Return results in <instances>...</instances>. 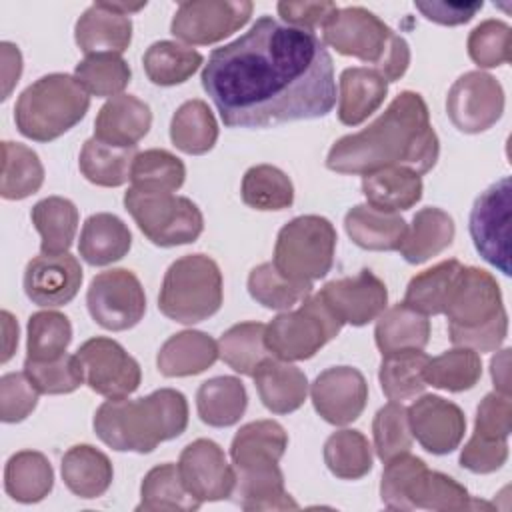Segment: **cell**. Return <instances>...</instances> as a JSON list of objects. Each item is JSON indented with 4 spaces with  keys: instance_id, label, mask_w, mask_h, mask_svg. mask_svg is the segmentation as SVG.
I'll return each mask as SVG.
<instances>
[{
    "instance_id": "obj_1",
    "label": "cell",
    "mask_w": 512,
    "mask_h": 512,
    "mask_svg": "<svg viewBox=\"0 0 512 512\" xmlns=\"http://www.w3.org/2000/svg\"><path fill=\"white\" fill-rule=\"evenodd\" d=\"M200 80L228 128L314 120L336 104L326 44L272 16H260L240 38L212 50Z\"/></svg>"
},
{
    "instance_id": "obj_2",
    "label": "cell",
    "mask_w": 512,
    "mask_h": 512,
    "mask_svg": "<svg viewBox=\"0 0 512 512\" xmlns=\"http://www.w3.org/2000/svg\"><path fill=\"white\" fill-rule=\"evenodd\" d=\"M438 154L440 142L424 98L404 90L368 128L336 140L326 156V166L332 172L362 176L386 166H404L426 174L434 168Z\"/></svg>"
},
{
    "instance_id": "obj_3",
    "label": "cell",
    "mask_w": 512,
    "mask_h": 512,
    "mask_svg": "<svg viewBox=\"0 0 512 512\" xmlns=\"http://www.w3.org/2000/svg\"><path fill=\"white\" fill-rule=\"evenodd\" d=\"M188 426L186 396L160 388L136 400L108 398L94 414L96 436L118 452L148 454L160 442L178 438Z\"/></svg>"
},
{
    "instance_id": "obj_4",
    "label": "cell",
    "mask_w": 512,
    "mask_h": 512,
    "mask_svg": "<svg viewBox=\"0 0 512 512\" xmlns=\"http://www.w3.org/2000/svg\"><path fill=\"white\" fill-rule=\"evenodd\" d=\"M448 334L454 346L494 352L508 334V314L496 278L476 266H464L446 304Z\"/></svg>"
},
{
    "instance_id": "obj_5",
    "label": "cell",
    "mask_w": 512,
    "mask_h": 512,
    "mask_svg": "<svg viewBox=\"0 0 512 512\" xmlns=\"http://www.w3.org/2000/svg\"><path fill=\"white\" fill-rule=\"evenodd\" d=\"M322 30L324 44L342 56L372 64L386 82L400 80L408 70V42L362 6L338 8Z\"/></svg>"
},
{
    "instance_id": "obj_6",
    "label": "cell",
    "mask_w": 512,
    "mask_h": 512,
    "mask_svg": "<svg viewBox=\"0 0 512 512\" xmlns=\"http://www.w3.org/2000/svg\"><path fill=\"white\" fill-rule=\"evenodd\" d=\"M384 464L380 498L390 510L460 512L492 508L488 502L474 500L452 476L430 470L422 458L410 452L394 456Z\"/></svg>"
},
{
    "instance_id": "obj_7",
    "label": "cell",
    "mask_w": 512,
    "mask_h": 512,
    "mask_svg": "<svg viewBox=\"0 0 512 512\" xmlns=\"http://www.w3.org/2000/svg\"><path fill=\"white\" fill-rule=\"evenodd\" d=\"M90 94L70 74L54 72L32 82L14 106L16 128L36 142H50L74 128L88 112Z\"/></svg>"
},
{
    "instance_id": "obj_8",
    "label": "cell",
    "mask_w": 512,
    "mask_h": 512,
    "mask_svg": "<svg viewBox=\"0 0 512 512\" xmlns=\"http://www.w3.org/2000/svg\"><path fill=\"white\" fill-rule=\"evenodd\" d=\"M222 306V272L206 254H188L172 262L164 274L158 308L180 324H196Z\"/></svg>"
},
{
    "instance_id": "obj_9",
    "label": "cell",
    "mask_w": 512,
    "mask_h": 512,
    "mask_svg": "<svg viewBox=\"0 0 512 512\" xmlns=\"http://www.w3.org/2000/svg\"><path fill=\"white\" fill-rule=\"evenodd\" d=\"M336 240V230L328 218L316 214L298 216L280 228L272 264L286 278L312 284L330 272Z\"/></svg>"
},
{
    "instance_id": "obj_10",
    "label": "cell",
    "mask_w": 512,
    "mask_h": 512,
    "mask_svg": "<svg viewBox=\"0 0 512 512\" xmlns=\"http://www.w3.org/2000/svg\"><path fill=\"white\" fill-rule=\"evenodd\" d=\"M342 326L344 322L316 292L306 296L296 310H286L272 318V322L266 324L264 342L270 354L280 360H308L336 338Z\"/></svg>"
},
{
    "instance_id": "obj_11",
    "label": "cell",
    "mask_w": 512,
    "mask_h": 512,
    "mask_svg": "<svg viewBox=\"0 0 512 512\" xmlns=\"http://www.w3.org/2000/svg\"><path fill=\"white\" fill-rule=\"evenodd\" d=\"M124 206L140 232L162 248L190 244L204 230L200 208L174 192H148L130 186L124 194Z\"/></svg>"
},
{
    "instance_id": "obj_12",
    "label": "cell",
    "mask_w": 512,
    "mask_h": 512,
    "mask_svg": "<svg viewBox=\"0 0 512 512\" xmlns=\"http://www.w3.org/2000/svg\"><path fill=\"white\" fill-rule=\"evenodd\" d=\"M92 320L112 332L136 326L146 312V296L138 276L126 268H112L92 278L86 292Z\"/></svg>"
},
{
    "instance_id": "obj_13",
    "label": "cell",
    "mask_w": 512,
    "mask_h": 512,
    "mask_svg": "<svg viewBox=\"0 0 512 512\" xmlns=\"http://www.w3.org/2000/svg\"><path fill=\"white\" fill-rule=\"evenodd\" d=\"M510 178L488 186L470 212V236L480 256L510 276Z\"/></svg>"
},
{
    "instance_id": "obj_14",
    "label": "cell",
    "mask_w": 512,
    "mask_h": 512,
    "mask_svg": "<svg viewBox=\"0 0 512 512\" xmlns=\"http://www.w3.org/2000/svg\"><path fill=\"white\" fill-rule=\"evenodd\" d=\"M254 4L248 0H190L180 2L170 32L194 46L224 40L240 30L252 16Z\"/></svg>"
},
{
    "instance_id": "obj_15",
    "label": "cell",
    "mask_w": 512,
    "mask_h": 512,
    "mask_svg": "<svg viewBox=\"0 0 512 512\" xmlns=\"http://www.w3.org/2000/svg\"><path fill=\"white\" fill-rule=\"evenodd\" d=\"M446 112L464 134H480L492 128L504 112L502 84L482 70L462 74L446 96Z\"/></svg>"
},
{
    "instance_id": "obj_16",
    "label": "cell",
    "mask_w": 512,
    "mask_h": 512,
    "mask_svg": "<svg viewBox=\"0 0 512 512\" xmlns=\"http://www.w3.org/2000/svg\"><path fill=\"white\" fill-rule=\"evenodd\" d=\"M76 356L84 368V382L104 398H126L142 380L140 364L112 338L86 340Z\"/></svg>"
},
{
    "instance_id": "obj_17",
    "label": "cell",
    "mask_w": 512,
    "mask_h": 512,
    "mask_svg": "<svg viewBox=\"0 0 512 512\" xmlns=\"http://www.w3.org/2000/svg\"><path fill=\"white\" fill-rule=\"evenodd\" d=\"M184 486L200 502L230 498L236 484L234 466L228 464L224 450L208 438L190 442L178 460Z\"/></svg>"
},
{
    "instance_id": "obj_18",
    "label": "cell",
    "mask_w": 512,
    "mask_h": 512,
    "mask_svg": "<svg viewBox=\"0 0 512 512\" xmlns=\"http://www.w3.org/2000/svg\"><path fill=\"white\" fill-rule=\"evenodd\" d=\"M310 396L322 420L334 426H346L364 412L368 384L358 368L332 366L316 376Z\"/></svg>"
},
{
    "instance_id": "obj_19",
    "label": "cell",
    "mask_w": 512,
    "mask_h": 512,
    "mask_svg": "<svg viewBox=\"0 0 512 512\" xmlns=\"http://www.w3.org/2000/svg\"><path fill=\"white\" fill-rule=\"evenodd\" d=\"M408 422L412 438L436 456L454 452L466 432V418L460 406L436 394L416 398L408 408Z\"/></svg>"
},
{
    "instance_id": "obj_20",
    "label": "cell",
    "mask_w": 512,
    "mask_h": 512,
    "mask_svg": "<svg viewBox=\"0 0 512 512\" xmlns=\"http://www.w3.org/2000/svg\"><path fill=\"white\" fill-rule=\"evenodd\" d=\"M318 294L344 324L352 326L376 320L388 304L386 284L368 268L354 276L330 280Z\"/></svg>"
},
{
    "instance_id": "obj_21",
    "label": "cell",
    "mask_w": 512,
    "mask_h": 512,
    "mask_svg": "<svg viewBox=\"0 0 512 512\" xmlns=\"http://www.w3.org/2000/svg\"><path fill=\"white\" fill-rule=\"evenodd\" d=\"M26 296L44 308L68 304L80 290L82 266L70 252L40 254L24 268Z\"/></svg>"
},
{
    "instance_id": "obj_22",
    "label": "cell",
    "mask_w": 512,
    "mask_h": 512,
    "mask_svg": "<svg viewBox=\"0 0 512 512\" xmlns=\"http://www.w3.org/2000/svg\"><path fill=\"white\" fill-rule=\"evenodd\" d=\"M74 38L86 56L122 54L132 42V20L112 10L108 2H96L78 18Z\"/></svg>"
},
{
    "instance_id": "obj_23",
    "label": "cell",
    "mask_w": 512,
    "mask_h": 512,
    "mask_svg": "<svg viewBox=\"0 0 512 512\" xmlns=\"http://www.w3.org/2000/svg\"><path fill=\"white\" fill-rule=\"evenodd\" d=\"M150 126V106L132 94H118L100 108L94 120V138L112 146L132 148L148 134Z\"/></svg>"
},
{
    "instance_id": "obj_24",
    "label": "cell",
    "mask_w": 512,
    "mask_h": 512,
    "mask_svg": "<svg viewBox=\"0 0 512 512\" xmlns=\"http://www.w3.org/2000/svg\"><path fill=\"white\" fill-rule=\"evenodd\" d=\"M254 384L262 404L274 414H290L298 410L308 396V378L306 374L276 356L264 358L254 374Z\"/></svg>"
},
{
    "instance_id": "obj_25",
    "label": "cell",
    "mask_w": 512,
    "mask_h": 512,
    "mask_svg": "<svg viewBox=\"0 0 512 512\" xmlns=\"http://www.w3.org/2000/svg\"><path fill=\"white\" fill-rule=\"evenodd\" d=\"M288 448V434L276 420H256L240 426L230 444L234 470L266 468L280 462Z\"/></svg>"
},
{
    "instance_id": "obj_26",
    "label": "cell",
    "mask_w": 512,
    "mask_h": 512,
    "mask_svg": "<svg viewBox=\"0 0 512 512\" xmlns=\"http://www.w3.org/2000/svg\"><path fill=\"white\" fill-rule=\"evenodd\" d=\"M344 228L356 246L374 252H390L400 248L408 224L398 212L380 210L366 202L346 212Z\"/></svg>"
},
{
    "instance_id": "obj_27",
    "label": "cell",
    "mask_w": 512,
    "mask_h": 512,
    "mask_svg": "<svg viewBox=\"0 0 512 512\" xmlns=\"http://www.w3.org/2000/svg\"><path fill=\"white\" fill-rule=\"evenodd\" d=\"M218 360V342L200 330H182L158 350L156 366L162 376H194Z\"/></svg>"
},
{
    "instance_id": "obj_28",
    "label": "cell",
    "mask_w": 512,
    "mask_h": 512,
    "mask_svg": "<svg viewBox=\"0 0 512 512\" xmlns=\"http://www.w3.org/2000/svg\"><path fill=\"white\" fill-rule=\"evenodd\" d=\"M338 120L346 126H358L372 116L388 94V82L374 68H346L340 74Z\"/></svg>"
},
{
    "instance_id": "obj_29",
    "label": "cell",
    "mask_w": 512,
    "mask_h": 512,
    "mask_svg": "<svg viewBox=\"0 0 512 512\" xmlns=\"http://www.w3.org/2000/svg\"><path fill=\"white\" fill-rule=\"evenodd\" d=\"M132 246V234L128 226L110 212H98L86 218L78 252L90 266H108L122 260Z\"/></svg>"
},
{
    "instance_id": "obj_30",
    "label": "cell",
    "mask_w": 512,
    "mask_h": 512,
    "mask_svg": "<svg viewBox=\"0 0 512 512\" xmlns=\"http://www.w3.org/2000/svg\"><path fill=\"white\" fill-rule=\"evenodd\" d=\"M454 234L456 226L452 216L442 208L428 206L414 214L398 252L408 264H422L446 250Z\"/></svg>"
},
{
    "instance_id": "obj_31",
    "label": "cell",
    "mask_w": 512,
    "mask_h": 512,
    "mask_svg": "<svg viewBox=\"0 0 512 512\" xmlns=\"http://www.w3.org/2000/svg\"><path fill=\"white\" fill-rule=\"evenodd\" d=\"M60 470L68 490L86 500L102 496L114 478L110 458L90 444L72 446L64 454Z\"/></svg>"
},
{
    "instance_id": "obj_32",
    "label": "cell",
    "mask_w": 512,
    "mask_h": 512,
    "mask_svg": "<svg viewBox=\"0 0 512 512\" xmlns=\"http://www.w3.org/2000/svg\"><path fill=\"white\" fill-rule=\"evenodd\" d=\"M362 192L380 210H410L422 198V178L410 168L386 166L362 176Z\"/></svg>"
},
{
    "instance_id": "obj_33",
    "label": "cell",
    "mask_w": 512,
    "mask_h": 512,
    "mask_svg": "<svg viewBox=\"0 0 512 512\" xmlns=\"http://www.w3.org/2000/svg\"><path fill=\"white\" fill-rule=\"evenodd\" d=\"M374 340L382 354L398 350H424L430 340V320L426 314L398 302L378 316Z\"/></svg>"
},
{
    "instance_id": "obj_34",
    "label": "cell",
    "mask_w": 512,
    "mask_h": 512,
    "mask_svg": "<svg viewBox=\"0 0 512 512\" xmlns=\"http://www.w3.org/2000/svg\"><path fill=\"white\" fill-rule=\"evenodd\" d=\"M232 496L244 510H296V500L284 488V474L278 464L266 468L234 470Z\"/></svg>"
},
{
    "instance_id": "obj_35",
    "label": "cell",
    "mask_w": 512,
    "mask_h": 512,
    "mask_svg": "<svg viewBox=\"0 0 512 512\" xmlns=\"http://www.w3.org/2000/svg\"><path fill=\"white\" fill-rule=\"evenodd\" d=\"M54 486V470L48 458L36 450L12 454L4 468L6 494L22 504L44 500Z\"/></svg>"
},
{
    "instance_id": "obj_36",
    "label": "cell",
    "mask_w": 512,
    "mask_h": 512,
    "mask_svg": "<svg viewBox=\"0 0 512 512\" xmlns=\"http://www.w3.org/2000/svg\"><path fill=\"white\" fill-rule=\"evenodd\" d=\"M248 406L244 384L236 376H216L200 384L196 410L204 424L226 428L236 424Z\"/></svg>"
},
{
    "instance_id": "obj_37",
    "label": "cell",
    "mask_w": 512,
    "mask_h": 512,
    "mask_svg": "<svg viewBox=\"0 0 512 512\" xmlns=\"http://www.w3.org/2000/svg\"><path fill=\"white\" fill-rule=\"evenodd\" d=\"M138 156L136 146L120 148L98 138H88L80 150V172L84 178L96 186L116 188L130 180L132 164Z\"/></svg>"
},
{
    "instance_id": "obj_38",
    "label": "cell",
    "mask_w": 512,
    "mask_h": 512,
    "mask_svg": "<svg viewBox=\"0 0 512 512\" xmlns=\"http://www.w3.org/2000/svg\"><path fill=\"white\" fill-rule=\"evenodd\" d=\"M32 224L40 234L42 254H64L70 250L78 228V208L62 196H48L32 206Z\"/></svg>"
},
{
    "instance_id": "obj_39",
    "label": "cell",
    "mask_w": 512,
    "mask_h": 512,
    "mask_svg": "<svg viewBox=\"0 0 512 512\" xmlns=\"http://www.w3.org/2000/svg\"><path fill=\"white\" fill-rule=\"evenodd\" d=\"M462 268L464 264L452 258V260H442L436 266L416 274L406 286L404 304H408L410 308L426 316L444 314Z\"/></svg>"
},
{
    "instance_id": "obj_40",
    "label": "cell",
    "mask_w": 512,
    "mask_h": 512,
    "mask_svg": "<svg viewBox=\"0 0 512 512\" xmlns=\"http://www.w3.org/2000/svg\"><path fill=\"white\" fill-rule=\"evenodd\" d=\"M200 500L188 492L178 464L166 462L148 470L140 486V504L136 510L190 512L200 508Z\"/></svg>"
},
{
    "instance_id": "obj_41",
    "label": "cell",
    "mask_w": 512,
    "mask_h": 512,
    "mask_svg": "<svg viewBox=\"0 0 512 512\" xmlns=\"http://www.w3.org/2000/svg\"><path fill=\"white\" fill-rule=\"evenodd\" d=\"M428 356L422 350H398L382 354L378 380L382 392L392 402H402L420 396L426 390L424 370Z\"/></svg>"
},
{
    "instance_id": "obj_42",
    "label": "cell",
    "mask_w": 512,
    "mask_h": 512,
    "mask_svg": "<svg viewBox=\"0 0 512 512\" xmlns=\"http://www.w3.org/2000/svg\"><path fill=\"white\" fill-rule=\"evenodd\" d=\"M170 140L184 154L210 152L218 140V124L210 106L198 98L184 102L172 116Z\"/></svg>"
},
{
    "instance_id": "obj_43",
    "label": "cell",
    "mask_w": 512,
    "mask_h": 512,
    "mask_svg": "<svg viewBox=\"0 0 512 512\" xmlns=\"http://www.w3.org/2000/svg\"><path fill=\"white\" fill-rule=\"evenodd\" d=\"M202 62L204 58L198 50L176 40L154 42L142 58L148 80L158 86H176L186 82Z\"/></svg>"
},
{
    "instance_id": "obj_44",
    "label": "cell",
    "mask_w": 512,
    "mask_h": 512,
    "mask_svg": "<svg viewBox=\"0 0 512 512\" xmlns=\"http://www.w3.org/2000/svg\"><path fill=\"white\" fill-rule=\"evenodd\" d=\"M44 182V166L38 154L18 142H2L0 194L6 200H22L38 192Z\"/></svg>"
},
{
    "instance_id": "obj_45",
    "label": "cell",
    "mask_w": 512,
    "mask_h": 512,
    "mask_svg": "<svg viewBox=\"0 0 512 512\" xmlns=\"http://www.w3.org/2000/svg\"><path fill=\"white\" fill-rule=\"evenodd\" d=\"M242 202L254 210L270 212L290 208L294 202L292 180L276 166L258 164L246 170L240 186Z\"/></svg>"
},
{
    "instance_id": "obj_46",
    "label": "cell",
    "mask_w": 512,
    "mask_h": 512,
    "mask_svg": "<svg viewBox=\"0 0 512 512\" xmlns=\"http://www.w3.org/2000/svg\"><path fill=\"white\" fill-rule=\"evenodd\" d=\"M266 324L240 322L230 326L218 340V356L238 374L252 376L256 366L272 356L264 342Z\"/></svg>"
},
{
    "instance_id": "obj_47",
    "label": "cell",
    "mask_w": 512,
    "mask_h": 512,
    "mask_svg": "<svg viewBox=\"0 0 512 512\" xmlns=\"http://www.w3.org/2000/svg\"><path fill=\"white\" fill-rule=\"evenodd\" d=\"M482 376V360L480 354L472 348L456 346L452 350L442 352L436 358H430L424 370L426 384L448 390V392H464L478 384Z\"/></svg>"
},
{
    "instance_id": "obj_48",
    "label": "cell",
    "mask_w": 512,
    "mask_h": 512,
    "mask_svg": "<svg viewBox=\"0 0 512 512\" xmlns=\"http://www.w3.org/2000/svg\"><path fill=\"white\" fill-rule=\"evenodd\" d=\"M328 470L342 480H358L372 470V446L358 430H338L324 444Z\"/></svg>"
},
{
    "instance_id": "obj_49",
    "label": "cell",
    "mask_w": 512,
    "mask_h": 512,
    "mask_svg": "<svg viewBox=\"0 0 512 512\" xmlns=\"http://www.w3.org/2000/svg\"><path fill=\"white\" fill-rule=\"evenodd\" d=\"M248 294L270 310H290L312 294V284H300L286 278L272 262L258 264L248 274Z\"/></svg>"
},
{
    "instance_id": "obj_50",
    "label": "cell",
    "mask_w": 512,
    "mask_h": 512,
    "mask_svg": "<svg viewBox=\"0 0 512 512\" xmlns=\"http://www.w3.org/2000/svg\"><path fill=\"white\" fill-rule=\"evenodd\" d=\"M130 66L120 54H88L74 68V78L96 98H114L130 84Z\"/></svg>"
},
{
    "instance_id": "obj_51",
    "label": "cell",
    "mask_w": 512,
    "mask_h": 512,
    "mask_svg": "<svg viewBox=\"0 0 512 512\" xmlns=\"http://www.w3.org/2000/svg\"><path fill=\"white\" fill-rule=\"evenodd\" d=\"M184 178V162L160 148L138 152L130 174L132 188L148 192H176L184 184Z\"/></svg>"
},
{
    "instance_id": "obj_52",
    "label": "cell",
    "mask_w": 512,
    "mask_h": 512,
    "mask_svg": "<svg viewBox=\"0 0 512 512\" xmlns=\"http://www.w3.org/2000/svg\"><path fill=\"white\" fill-rule=\"evenodd\" d=\"M26 358L46 362L62 356L72 340V324L68 316L56 310L34 312L28 318Z\"/></svg>"
},
{
    "instance_id": "obj_53",
    "label": "cell",
    "mask_w": 512,
    "mask_h": 512,
    "mask_svg": "<svg viewBox=\"0 0 512 512\" xmlns=\"http://www.w3.org/2000/svg\"><path fill=\"white\" fill-rule=\"evenodd\" d=\"M374 450L382 462L392 460L412 448V430L408 422V410L402 402H388L372 420Z\"/></svg>"
},
{
    "instance_id": "obj_54",
    "label": "cell",
    "mask_w": 512,
    "mask_h": 512,
    "mask_svg": "<svg viewBox=\"0 0 512 512\" xmlns=\"http://www.w3.org/2000/svg\"><path fill=\"white\" fill-rule=\"evenodd\" d=\"M24 372L40 394H68L84 382V368L76 354H62L54 360H24Z\"/></svg>"
},
{
    "instance_id": "obj_55",
    "label": "cell",
    "mask_w": 512,
    "mask_h": 512,
    "mask_svg": "<svg viewBox=\"0 0 512 512\" xmlns=\"http://www.w3.org/2000/svg\"><path fill=\"white\" fill-rule=\"evenodd\" d=\"M468 56L480 68H496L510 62L512 30L502 20H484L468 36Z\"/></svg>"
},
{
    "instance_id": "obj_56",
    "label": "cell",
    "mask_w": 512,
    "mask_h": 512,
    "mask_svg": "<svg viewBox=\"0 0 512 512\" xmlns=\"http://www.w3.org/2000/svg\"><path fill=\"white\" fill-rule=\"evenodd\" d=\"M38 390L26 372H8L0 378V418L14 424L28 418L38 404Z\"/></svg>"
},
{
    "instance_id": "obj_57",
    "label": "cell",
    "mask_w": 512,
    "mask_h": 512,
    "mask_svg": "<svg viewBox=\"0 0 512 512\" xmlns=\"http://www.w3.org/2000/svg\"><path fill=\"white\" fill-rule=\"evenodd\" d=\"M508 460V440L472 434L460 452V466L474 474L500 470Z\"/></svg>"
},
{
    "instance_id": "obj_58",
    "label": "cell",
    "mask_w": 512,
    "mask_h": 512,
    "mask_svg": "<svg viewBox=\"0 0 512 512\" xmlns=\"http://www.w3.org/2000/svg\"><path fill=\"white\" fill-rule=\"evenodd\" d=\"M512 432V402L510 396L500 392H490L482 398L476 420H474V434L486 438L508 440Z\"/></svg>"
},
{
    "instance_id": "obj_59",
    "label": "cell",
    "mask_w": 512,
    "mask_h": 512,
    "mask_svg": "<svg viewBox=\"0 0 512 512\" xmlns=\"http://www.w3.org/2000/svg\"><path fill=\"white\" fill-rule=\"evenodd\" d=\"M276 10L284 24L314 32V28H324L338 6L334 2H278Z\"/></svg>"
},
{
    "instance_id": "obj_60",
    "label": "cell",
    "mask_w": 512,
    "mask_h": 512,
    "mask_svg": "<svg viewBox=\"0 0 512 512\" xmlns=\"http://www.w3.org/2000/svg\"><path fill=\"white\" fill-rule=\"evenodd\" d=\"M414 6L424 18L442 26L466 24L482 10V2H414Z\"/></svg>"
},
{
    "instance_id": "obj_61",
    "label": "cell",
    "mask_w": 512,
    "mask_h": 512,
    "mask_svg": "<svg viewBox=\"0 0 512 512\" xmlns=\"http://www.w3.org/2000/svg\"><path fill=\"white\" fill-rule=\"evenodd\" d=\"M0 50H2V82H4L2 100H6L22 74V54L18 46L10 42H2Z\"/></svg>"
},
{
    "instance_id": "obj_62",
    "label": "cell",
    "mask_w": 512,
    "mask_h": 512,
    "mask_svg": "<svg viewBox=\"0 0 512 512\" xmlns=\"http://www.w3.org/2000/svg\"><path fill=\"white\" fill-rule=\"evenodd\" d=\"M490 374L496 392L510 396V348L500 350L490 360Z\"/></svg>"
},
{
    "instance_id": "obj_63",
    "label": "cell",
    "mask_w": 512,
    "mask_h": 512,
    "mask_svg": "<svg viewBox=\"0 0 512 512\" xmlns=\"http://www.w3.org/2000/svg\"><path fill=\"white\" fill-rule=\"evenodd\" d=\"M2 330H4V354L2 362H8L18 346V322L8 310H2Z\"/></svg>"
}]
</instances>
